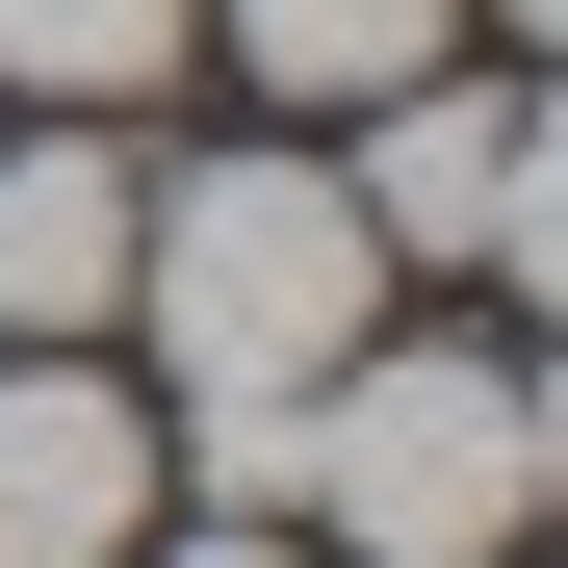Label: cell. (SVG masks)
Masks as SVG:
<instances>
[{
    "label": "cell",
    "mask_w": 568,
    "mask_h": 568,
    "mask_svg": "<svg viewBox=\"0 0 568 568\" xmlns=\"http://www.w3.org/2000/svg\"><path fill=\"white\" fill-rule=\"evenodd\" d=\"M130 311H155L181 414H311L362 362V311H388V233L336 207V155H207L130 207Z\"/></svg>",
    "instance_id": "1"
},
{
    "label": "cell",
    "mask_w": 568,
    "mask_h": 568,
    "mask_svg": "<svg viewBox=\"0 0 568 568\" xmlns=\"http://www.w3.org/2000/svg\"><path fill=\"white\" fill-rule=\"evenodd\" d=\"M284 517H336L362 568H491L542 517V388L465 336H362L311 414H284Z\"/></svg>",
    "instance_id": "2"
},
{
    "label": "cell",
    "mask_w": 568,
    "mask_h": 568,
    "mask_svg": "<svg viewBox=\"0 0 568 568\" xmlns=\"http://www.w3.org/2000/svg\"><path fill=\"white\" fill-rule=\"evenodd\" d=\"M362 233L388 258H491V284H568V130L517 104V78H388V104H362V181H336Z\"/></svg>",
    "instance_id": "3"
},
{
    "label": "cell",
    "mask_w": 568,
    "mask_h": 568,
    "mask_svg": "<svg viewBox=\"0 0 568 568\" xmlns=\"http://www.w3.org/2000/svg\"><path fill=\"white\" fill-rule=\"evenodd\" d=\"M130 542H155V414L78 336H27L0 362V568H130Z\"/></svg>",
    "instance_id": "4"
},
{
    "label": "cell",
    "mask_w": 568,
    "mask_h": 568,
    "mask_svg": "<svg viewBox=\"0 0 568 568\" xmlns=\"http://www.w3.org/2000/svg\"><path fill=\"white\" fill-rule=\"evenodd\" d=\"M130 207H155V181L104 130H27V155H0V336H104L130 311Z\"/></svg>",
    "instance_id": "5"
},
{
    "label": "cell",
    "mask_w": 568,
    "mask_h": 568,
    "mask_svg": "<svg viewBox=\"0 0 568 568\" xmlns=\"http://www.w3.org/2000/svg\"><path fill=\"white\" fill-rule=\"evenodd\" d=\"M207 27L284 78V104H388V78H439V52H465V0H207Z\"/></svg>",
    "instance_id": "6"
},
{
    "label": "cell",
    "mask_w": 568,
    "mask_h": 568,
    "mask_svg": "<svg viewBox=\"0 0 568 568\" xmlns=\"http://www.w3.org/2000/svg\"><path fill=\"white\" fill-rule=\"evenodd\" d=\"M181 27L207 0H0V78L27 104H130V78H181Z\"/></svg>",
    "instance_id": "7"
},
{
    "label": "cell",
    "mask_w": 568,
    "mask_h": 568,
    "mask_svg": "<svg viewBox=\"0 0 568 568\" xmlns=\"http://www.w3.org/2000/svg\"><path fill=\"white\" fill-rule=\"evenodd\" d=\"M130 568H311V542H284V517H207V542H130Z\"/></svg>",
    "instance_id": "8"
}]
</instances>
